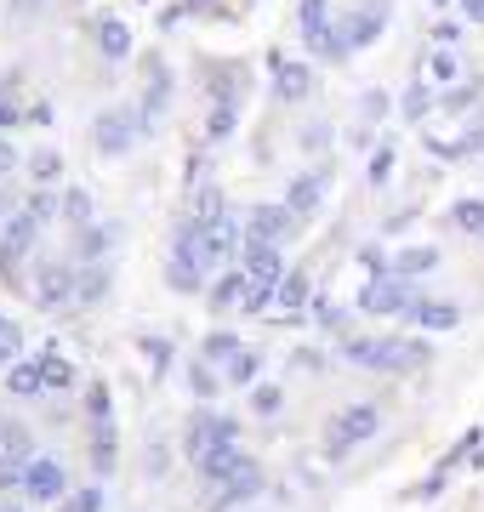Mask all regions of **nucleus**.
Listing matches in <instances>:
<instances>
[{
	"mask_svg": "<svg viewBox=\"0 0 484 512\" xmlns=\"http://www.w3.org/2000/svg\"><path fill=\"white\" fill-rule=\"evenodd\" d=\"M342 359L359 370H422L433 359L428 342H399V336H354L342 342Z\"/></svg>",
	"mask_w": 484,
	"mask_h": 512,
	"instance_id": "f257e3e1",
	"label": "nucleus"
},
{
	"mask_svg": "<svg viewBox=\"0 0 484 512\" xmlns=\"http://www.w3.org/2000/svg\"><path fill=\"white\" fill-rule=\"evenodd\" d=\"M382 404L376 399H365V404H348V410H336L331 416V427H325V456H348V450H359V444H371L376 433H382Z\"/></svg>",
	"mask_w": 484,
	"mask_h": 512,
	"instance_id": "f03ea898",
	"label": "nucleus"
},
{
	"mask_svg": "<svg viewBox=\"0 0 484 512\" xmlns=\"http://www.w3.org/2000/svg\"><path fill=\"white\" fill-rule=\"evenodd\" d=\"M382 23H388V0H365L359 12H348V18L336 23L331 63H342V57H348V52H359V46H371V40L382 35Z\"/></svg>",
	"mask_w": 484,
	"mask_h": 512,
	"instance_id": "7ed1b4c3",
	"label": "nucleus"
},
{
	"mask_svg": "<svg viewBox=\"0 0 484 512\" xmlns=\"http://www.w3.org/2000/svg\"><path fill=\"white\" fill-rule=\"evenodd\" d=\"M223 444H240V421L217 416V410H194V421H188V433H183L188 461H205L211 450H223Z\"/></svg>",
	"mask_w": 484,
	"mask_h": 512,
	"instance_id": "20e7f679",
	"label": "nucleus"
},
{
	"mask_svg": "<svg viewBox=\"0 0 484 512\" xmlns=\"http://www.w3.org/2000/svg\"><path fill=\"white\" fill-rule=\"evenodd\" d=\"M416 302H422V296L410 291V279H399V274H382L359 291V313H388V319H410Z\"/></svg>",
	"mask_w": 484,
	"mask_h": 512,
	"instance_id": "39448f33",
	"label": "nucleus"
},
{
	"mask_svg": "<svg viewBox=\"0 0 484 512\" xmlns=\"http://www.w3.org/2000/svg\"><path fill=\"white\" fill-rule=\"evenodd\" d=\"M40 228H46V222H40L35 211H29V205H18L12 217L0 222V274H12V262H18V256H29V251H35Z\"/></svg>",
	"mask_w": 484,
	"mask_h": 512,
	"instance_id": "423d86ee",
	"label": "nucleus"
},
{
	"mask_svg": "<svg viewBox=\"0 0 484 512\" xmlns=\"http://www.w3.org/2000/svg\"><path fill=\"white\" fill-rule=\"evenodd\" d=\"M143 137V109H109V114H97V154H126L131 143Z\"/></svg>",
	"mask_w": 484,
	"mask_h": 512,
	"instance_id": "0eeeda50",
	"label": "nucleus"
},
{
	"mask_svg": "<svg viewBox=\"0 0 484 512\" xmlns=\"http://www.w3.org/2000/svg\"><path fill=\"white\" fill-rule=\"evenodd\" d=\"M80 285V268L69 262H40L35 268V308H69Z\"/></svg>",
	"mask_w": 484,
	"mask_h": 512,
	"instance_id": "6e6552de",
	"label": "nucleus"
},
{
	"mask_svg": "<svg viewBox=\"0 0 484 512\" xmlns=\"http://www.w3.org/2000/svg\"><path fill=\"white\" fill-rule=\"evenodd\" d=\"M194 222H200V262L223 268L228 256L240 251V222L234 217H194Z\"/></svg>",
	"mask_w": 484,
	"mask_h": 512,
	"instance_id": "1a4fd4ad",
	"label": "nucleus"
},
{
	"mask_svg": "<svg viewBox=\"0 0 484 512\" xmlns=\"http://www.w3.org/2000/svg\"><path fill=\"white\" fill-rule=\"evenodd\" d=\"M194 467H200L205 490H223V484H234V478L257 473V461L245 456L240 444H223V450H211V456H205V461H194Z\"/></svg>",
	"mask_w": 484,
	"mask_h": 512,
	"instance_id": "9d476101",
	"label": "nucleus"
},
{
	"mask_svg": "<svg viewBox=\"0 0 484 512\" xmlns=\"http://www.w3.org/2000/svg\"><path fill=\"white\" fill-rule=\"evenodd\" d=\"M297 211L291 205H257L251 217H245V239H257V245H280L291 228H297Z\"/></svg>",
	"mask_w": 484,
	"mask_h": 512,
	"instance_id": "9b49d317",
	"label": "nucleus"
},
{
	"mask_svg": "<svg viewBox=\"0 0 484 512\" xmlns=\"http://www.w3.org/2000/svg\"><path fill=\"white\" fill-rule=\"evenodd\" d=\"M23 490H29V501H63L69 495V473L52 456H35L23 467Z\"/></svg>",
	"mask_w": 484,
	"mask_h": 512,
	"instance_id": "f8f14e48",
	"label": "nucleus"
},
{
	"mask_svg": "<svg viewBox=\"0 0 484 512\" xmlns=\"http://www.w3.org/2000/svg\"><path fill=\"white\" fill-rule=\"evenodd\" d=\"M302 40H308V46H314V52L331 63V46H336L331 0H302Z\"/></svg>",
	"mask_w": 484,
	"mask_h": 512,
	"instance_id": "ddd939ff",
	"label": "nucleus"
},
{
	"mask_svg": "<svg viewBox=\"0 0 484 512\" xmlns=\"http://www.w3.org/2000/svg\"><path fill=\"white\" fill-rule=\"evenodd\" d=\"M325 188H331V171H325V165H314V171L291 177V194H285V205H291L297 217H314L319 205H325Z\"/></svg>",
	"mask_w": 484,
	"mask_h": 512,
	"instance_id": "4468645a",
	"label": "nucleus"
},
{
	"mask_svg": "<svg viewBox=\"0 0 484 512\" xmlns=\"http://www.w3.org/2000/svg\"><path fill=\"white\" fill-rule=\"evenodd\" d=\"M274 92H280L285 103H302V97L319 92V74L308 69V63H285V57H274Z\"/></svg>",
	"mask_w": 484,
	"mask_h": 512,
	"instance_id": "2eb2a0df",
	"label": "nucleus"
},
{
	"mask_svg": "<svg viewBox=\"0 0 484 512\" xmlns=\"http://www.w3.org/2000/svg\"><path fill=\"white\" fill-rule=\"evenodd\" d=\"M262 495V467L257 473L234 478V484H223V490H205V507L211 512H228V507H245V501H257Z\"/></svg>",
	"mask_w": 484,
	"mask_h": 512,
	"instance_id": "dca6fc26",
	"label": "nucleus"
},
{
	"mask_svg": "<svg viewBox=\"0 0 484 512\" xmlns=\"http://www.w3.org/2000/svg\"><path fill=\"white\" fill-rule=\"evenodd\" d=\"M114 239H120V228H114V222H86V228H75V256H80V268H92V262L109 251Z\"/></svg>",
	"mask_w": 484,
	"mask_h": 512,
	"instance_id": "f3484780",
	"label": "nucleus"
},
{
	"mask_svg": "<svg viewBox=\"0 0 484 512\" xmlns=\"http://www.w3.org/2000/svg\"><path fill=\"white\" fill-rule=\"evenodd\" d=\"M166 97H171L166 63H149V92H143V131H154L160 120H166Z\"/></svg>",
	"mask_w": 484,
	"mask_h": 512,
	"instance_id": "a211bd4d",
	"label": "nucleus"
},
{
	"mask_svg": "<svg viewBox=\"0 0 484 512\" xmlns=\"http://www.w3.org/2000/svg\"><path fill=\"white\" fill-rule=\"evenodd\" d=\"M92 29H97V52L109 57V63H120V57L131 52V29H126L120 18H114V12H103V18L92 23Z\"/></svg>",
	"mask_w": 484,
	"mask_h": 512,
	"instance_id": "6ab92c4d",
	"label": "nucleus"
},
{
	"mask_svg": "<svg viewBox=\"0 0 484 512\" xmlns=\"http://www.w3.org/2000/svg\"><path fill=\"white\" fill-rule=\"evenodd\" d=\"M439 268V251L433 245H405V251L388 262V274H399V279H422V274H433Z\"/></svg>",
	"mask_w": 484,
	"mask_h": 512,
	"instance_id": "aec40b11",
	"label": "nucleus"
},
{
	"mask_svg": "<svg viewBox=\"0 0 484 512\" xmlns=\"http://www.w3.org/2000/svg\"><path fill=\"white\" fill-rule=\"evenodd\" d=\"M410 319H416V325H428V330H456V325H462V308H456V302H439V296H422Z\"/></svg>",
	"mask_w": 484,
	"mask_h": 512,
	"instance_id": "412c9836",
	"label": "nucleus"
},
{
	"mask_svg": "<svg viewBox=\"0 0 484 512\" xmlns=\"http://www.w3.org/2000/svg\"><path fill=\"white\" fill-rule=\"evenodd\" d=\"M114 450H120V444H114V421H92V467L97 473H114Z\"/></svg>",
	"mask_w": 484,
	"mask_h": 512,
	"instance_id": "4be33fe9",
	"label": "nucleus"
},
{
	"mask_svg": "<svg viewBox=\"0 0 484 512\" xmlns=\"http://www.w3.org/2000/svg\"><path fill=\"white\" fill-rule=\"evenodd\" d=\"M223 376H228L234 387H257V376H262V353H257V348H240V353H234V359L223 365Z\"/></svg>",
	"mask_w": 484,
	"mask_h": 512,
	"instance_id": "5701e85b",
	"label": "nucleus"
},
{
	"mask_svg": "<svg viewBox=\"0 0 484 512\" xmlns=\"http://www.w3.org/2000/svg\"><path fill=\"white\" fill-rule=\"evenodd\" d=\"M240 348H245V342L234 336V330H211V336L200 342V359H205V365H228Z\"/></svg>",
	"mask_w": 484,
	"mask_h": 512,
	"instance_id": "b1692460",
	"label": "nucleus"
},
{
	"mask_svg": "<svg viewBox=\"0 0 484 512\" xmlns=\"http://www.w3.org/2000/svg\"><path fill=\"white\" fill-rule=\"evenodd\" d=\"M6 387H12L18 399H40V393H46V370H40V359H35V365H12Z\"/></svg>",
	"mask_w": 484,
	"mask_h": 512,
	"instance_id": "393cba45",
	"label": "nucleus"
},
{
	"mask_svg": "<svg viewBox=\"0 0 484 512\" xmlns=\"http://www.w3.org/2000/svg\"><path fill=\"white\" fill-rule=\"evenodd\" d=\"M445 222H450V228H462V234H479L484 239V200H456L445 211Z\"/></svg>",
	"mask_w": 484,
	"mask_h": 512,
	"instance_id": "a878e982",
	"label": "nucleus"
},
{
	"mask_svg": "<svg viewBox=\"0 0 484 512\" xmlns=\"http://www.w3.org/2000/svg\"><path fill=\"white\" fill-rule=\"evenodd\" d=\"M109 291V268L92 262V268H80V285H75V302H97V296Z\"/></svg>",
	"mask_w": 484,
	"mask_h": 512,
	"instance_id": "bb28decb",
	"label": "nucleus"
},
{
	"mask_svg": "<svg viewBox=\"0 0 484 512\" xmlns=\"http://www.w3.org/2000/svg\"><path fill=\"white\" fill-rule=\"evenodd\" d=\"M302 302H308V274H302V268H285V279H280V308L297 313Z\"/></svg>",
	"mask_w": 484,
	"mask_h": 512,
	"instance_id": "cd10ccee",
	"label": "nucleus"
},
{
	"mask_svg": "<svg viewBox=\"0 0 484 512\" xmlns=\"http://www.w3.org/2000/svg\"><path fill=\"white\" fill-rule=\"evenodd\" d=\"M234 120H240V103H217L211 120H205V137H211V143H223L228 131H234Z\"/></svg>",
	"mask_w": 484,
	"mask_h": 512,
	"instance_id": "c85d7f7f",
	"label": "nucleus"
},
{
	"mask_svg": "<svg viewBox=\"0 0 484 512\" xmlns=\"http://www.w3.org/2000/svg\"><path fill=\"white\" fill-rule=\"evenodd\" d=\"M29 171H35V183H57L63 154H57V148H35V154H29Z\"/></svg>",
	"mask_w": 484,
	"mask_h": 512,
	"instance_id": "c756f323",
	"label": "nucleus"
},
{
	"mask_svg": "<svg viewBox=\"0 0 484 512\" xmlns=\"http://www.w3.org/2000/svg\"><path fill=\"white\" fill-rule=\"evenodd\" d=\"M63 217L75 222V228H86V222H92V194H86V188H69V194H63Z\"/></svg>",
	"mask_w": 484,
	"mask_h": 512,
	"instance_id": "7c9ffc66",
	"label": "nucleus"
},
{
	"mask_svg": "<svg viewBox=\"0 0 484 512\" xmlns=\"http://www.w3.org/2000/svg\"><path fill=\"white\" fill-rule=\"evenodd\" d=\"M228 302H245V274H228L211 285V308H228Z\"/></svg>",
	"mask_w": 484,
	"mask_h": 512,
	"instance_id": "2f4dec72",
	"label": "nucleus"
},
{
	"mask_svg": "<svg viewBox=\"0 0 484 512\" xmlns=\"http://www.w3.org/2000/svg\"><path fill=\"white\" fill-rule=\"evenodd\" d=\"M428 74L433 80H456V74H462V63H456V52H450V46H433V57H428Z\"/></svg>",
	"mask_w": 484,
	"mask_h": 512,
	"instance_id": "473e14b6",
	"label": "nucleus"
},
{
	"mask_svg": "<svg viewBox=\"0 0 484 512\" xmlns=\"http://www.w3.org/2000/svg\"><path fill=\"white\" fill-rule=\"evenodd\" d=\"M251 410H257V416H280V387L257 382V387H251Z\"/></svg>",
	"mask_w": 484,
	"mask_h": 512,
	"instance_id": "72a5a7b5",
	"label": "nucleus"
},
{
	"mask_svg": "<svg viewBox=\"0 0 484 512\" xmlns=\"http://www.w3.org/2000/svg\"><path fill=\"white\" fill-rule=\"evenodd\" d=\"M433 103H439V97H433V86H410V92H405V120H422Z\"/></svg>",
	"mask_w": 484,
	"mask_h": 512,
	"instance_id": "f704fd0d",
	"label": "nucleus"
},
{
	"mask_svg": "<svg viewBox=\"0 0 484 512\" xmlns=\"http://www.w3.org/2000/svg\"><path fill=\"white\" fill-rule=\"evenodd\" d=\"M18 353H23V336H18V325H12V319H0V365H12Z\"/></svg>",
	"mask_w": 484,
	"mask_h": 512,
	"instance_id": "c9c22d12",
	"label": "nucleus"
},
{
	"mask_svg": "<svg viewBox=\"0 0 484 512\" xmlns=\"http://www.w3.org/2000/svg\"><path fill=\"white\" fill-rule=\"evenodd\" d=\"M40 370H46V387H69V382H75V370L63 365L57 353H46V359H40Z\"/></svg>",
	"mask_w": 484,
	"mask_h": 512,
	"instance_id": "e433bc0d",
	"label": "nucleus"
},
{
	"mask_svg": "<svg viewBox=\"0 0 484 512\" xmlns=\"http://www.w3.org/2000/svg\"><path fill=\"white\" fill-rule=\"evenodd\" d=\"M188 387H194V393H200V399H211V393H217V376H211V365H188Z\"/></svg>",
	"mask_w": 484,
	"mask_h": 512,
	"instance_id": "4c0bfd02",
	"label": "nucleus"
},
{
	"mask_svg": "<svg viewBox=\"0 0 484 512\" xmlns=\"http://www.w3.org/2000/svg\"><path fill=\"white\" fill-rule=\"evenodd\" d=\"M388 171H393V143H382V148L371 154V183L382 188V183H388Z\"/></svg>",
	"mask_w": 484,
	"mask_h": 512,
	"instance_id": "58836bf2",
	"label": "nucleus"
},
{
	"mask_svg": "<svg viewBox=\"0 0 484 512\" xmlns=\"http://www.w3.org/2000/svg\"><path fill=\"white\" fill-rule=\"evenodd\" d=\"M291 370H308V376H319V370H325V353H319V348H297V353H291Z\"/></svg>",
	"mask_w": 484,
	"mask_h": 512,
	"instance_id": "ea45409f",
	"label": "nucleus"
},
{
	"mask_svg": "<svg viewBox=\"0 0 484 512\" xmlns=\"http://www.w3.org/2000/svg\"><path fill=\"white\" fill-rule=\"evenodd\" d=\"M325 143H331V126H325V120H314V126H302V148H308V154H319Z\"/></svg>",
	"mask_w": 484,
	"mask_h": 512,
	"instance_id": "a19ab883",
	"label": "nucleus"
},
{
	"mask_svg": "<svg viewBox=\"0 0 484 512\" xmlns=\"http://www.w3.org/2000/svg\"><path fill=\"white\" fill-rule=\"evenodd\" d=\"M23 205H29V211H35L40 222H52L57 211H63V200H52V194H29V200H23Z\"/></svg>",
	"mask_w": 484,
	"mask_h": 512,
	"instance_id": "79ce46f5",
	"label": "nucleus"
},
{
	"mask_svg": "<svg viewBox=\"0 0 484 512\" xmlns=\"http://www.w3.org/2000/svg\"><path fill=\"white\" fill-rule=\"evenodd\" d=\"M479 92H484L479 80H467L462 92H445V109H467V103H479Z\"/></svg>",
	"mask_w": 484,
	"mask_h": 512,
	"instance_id": "37998d69",
	"label": "nucleus"
},
{
	"mask_svg": "<svg viewBox=\"0 0 484 512\" xmlns=\"http://www.w3.org/2000/svg\"><path fill=\"white\" fill-rule=\"evenodd\" d=\"M359 114H365V120H382V114H388V92H365L359 97Z\"/></svg>",
	"mask_w": 484,
	"mask_h": 512,
	"instance_id": "c03bdc74",
	"label": "nucleus"
},
{
	"mask_svg": "<svg viewBox=\"0 0 484 512\" xmlns=\"http://www.w3.org/2000/svg\"><path fill=\"white\" fill-rule=\"evenodd\" d=\"M103 507V490H80V501H63V512H97Z\"/></svg>",
	"mask_w": 484,
	"mask_h": 512,
	"instance_id": "a18cd8bd",
	"label": "nucleus"
},
{
	"mask_svg": "<svg viewBox=\"0 0 484 512\" xmlns=\"http://www.w3.org/2000/svg\"><path fill=\"white\" fill-rule=\"evenodd\" d=\"M12 171H18V148L0 143V177H12Z\"/></svg>",
	"mask_w": 484,
	"mask_h": 512,
	"instance_id": "49530a36",
	"label": "nucleus"
},
{
	"mask_svg": "<svg viewBox=\"0 0 484 512\" xmlns=\"http://www.w3.org/2000/svg\"><path fill=\"white\" fill-rule=\"evenodd\" d=\"M40 6H46V0H12V18L23 23V18H29V12H40Z\"/></svg>",
	"mask_w": 484,
	"mask_h": 512,
	"instance_id": "de8ad7c7",
	"label": "nucleus"
},
{
	"mask_svg": "<svg viewBox=\"0 0 484 512\" xmlns=\"http://www.w3.org/2000/svg\"><path fill=\"white\" fill-rule=\"evenodd\" d=\"M342 319H348V313H342V308H331V302L319 308V325H331V330H336V325H342Z\"/></svg>",
	"mask_w": 484,
	"mask_h": 512,
	"instance_id": "09e8293b",
	"label": "nucleus"
},
{
	"mask_svg": "<svg viewBox=\"0 0 484 512\" xmlns=\"http://www.w3.org/2000/svg\"><path fill=\"white\" fill-rule=\"evenodd\" d=\"M462 12H467L473 23H484V0H462Z\"/></svg>",
	"mask_w": 484,
	"mask_h": 512,
	"instance_id": "8fccbe9b",
	"label": "nucleus"
},
{
	"mask_svg": "<svg viewBox=\"0 0 484 512\" xmlns=\"http://www.w3.org/2000/svg\"><path fill=\"white\" fill-rule=\"evenodd\" d=\"M12 120H18V109H6V103H0V126H12Z\"/></svg>",
	"mask_w": 484,
	"mask_h": 512,
	"instance_id": "3c124183",
	"label": "nucleus"
},
{
	"mask_svg": "<svg viewBox=\"0 0 484 512\" xmlns=\"http://www.w3.org/2000/svg\"><path fill=\"white\" fill-rule=\"evenodd\" d=\"M0 512H23V507H18V501H6V507H0Z\"/></svg>",
	"mask_w": 484,
	"mask_h": 512,
	"instance_id": "603ef678",
	"label": "nucleus"
},
{
	"mask_svg": "<svg viewBox=\"0 0 484 512\" xmlns=\"http://www.w3.org/2000/svg\"><path fill=\"white\" fill-rule=\"evenodd\" d=\"M473 461H479V467H484V450H479V456H473Z\"/></svg>",
	"mask_w": 484,
	"mask_h": 512,
	"instance_id": "864d4df0",
	"label": "nucleus"
},
{
	"mask_svg": "<svg viewBox=\"0 0 484 512\" xmlns=\"http://www.w3.org/2000/svg\"><path fill=\"white\" fill-rule=\"evenodd\" d=\"M433 6H450V0H433Z\"/></svg>",
	"mask_w": 484,
	"mask_h": 512,
	"instance_id": "5fc2aeb1",
	"label": "nucleus"
},
{
	"mask_svg": "<svg viewBox=\"0 0 484 512\" xmlns=\"http://www.w3.org/2000/svg\"><path fill=\"white\" fill-rule=\"evenodd\" d=\"M194 6H205V0H194Z\"/></svg>",
	"mask_w": 484,
	"mask_h": 512,
	"instance_id": "6e6d98bb",
	"label": "nucleus"
}]
</instances>
